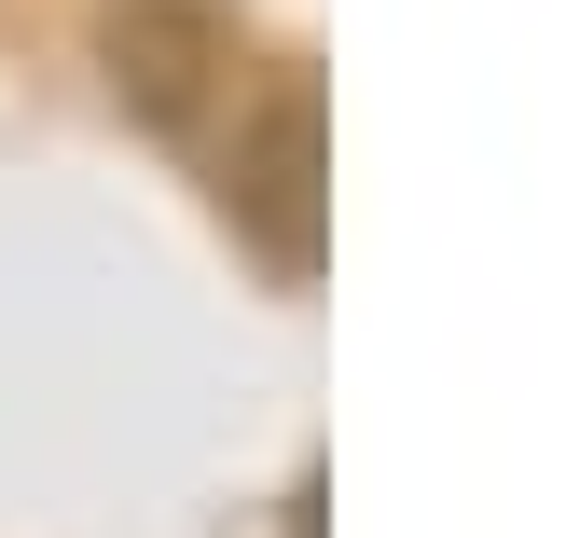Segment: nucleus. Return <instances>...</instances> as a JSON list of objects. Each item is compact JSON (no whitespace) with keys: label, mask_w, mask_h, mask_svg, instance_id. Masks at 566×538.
Returning a JSON list of instances; mask_svg holds the SVG:
<instances>
[{"label":"nucleus","mask_w":566,"mask_h":538,"mask_svg":"<svg viewBox=\"0 0 566 538\" xmlns=\"http://www.w3.org/2000/svg\"><path fill=\"white\" fill-rule=\"evenodd\" d=\"M221 208L263 235L276 276L318 263V97H304V83H263V110H249L235 166H221Z\"/></svg>","instance_id":"f257e3e1"}]
</instances>
